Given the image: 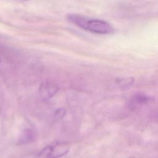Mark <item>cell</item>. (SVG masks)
I'll list each match as a JSON object with an SVG mask.
<instances>
[{
    "mask_svg": "<svg viewBox=\"0 0 158 158\" xmlns=\"http://www.w3.org/2000/svg\"><path fill=\"white\" fill-rule=\"evenodd\" d=\"M70 146L65 142H57L51 145L50 158H59L65 155L69 151Z\"/></svg>",
    "mask_w": 158,
    "mask_h": 158,
    "instance_id": "cell-3",
    "label": "cell"
},
{
    "mask_svg": "<svg viewBox=\"0 0 158 158\" xmlns=\"http://www.w3.org/2000/svg\"><path fill=\"white\" fill-rule=\"evenodd\" d=\"M149 101V98L143 94H138L133 96V102L135 104H142L147 102Z\"/></svg>",
    "mask_w": 158,
    "mask_h": 158,
    "instance_id": "cell-5",
    "label": "cell"
},
{
    "mask_svg": "<svg viewBox=\"0 0 158 158\" xmlns=\"http://www.w3.org/2000/svg\"><path fill=\"white\" fill-rule=\"evenodd\" d=\"M20 1H28L30 0H20Z\"/></svg>",
    "mask_w": 158,
    "mask_h": 158,
    "instance_id": "cell-9",
    "label": "cell"
},
{
    "mask_svg": "<svg viewBox=\"0 0 158 158\" xmlns=\"http://www.w3.org/2000/svg\"><path fill=\"white\" fill-rule=\"evenodd\" d=\"M133 81H134V78L132 77L126 78H120V79H117L116 80V83L120 86H123V87L130 86L133 83Z\"/></svg>",
    "mask_w": 158,
    "mask_h": 158,
    "instance_id": "cell-7",
    "label": "cell"
},
{
    "mask_svg": "<svg viewBox=\"0 0 158 158\" xmlns=\"http://www.w3.org/2000/svg\"><path fill=\"white\" fill-rule=\"evenodd\" d=\"M66 114V110L64 108H60L56 110L54 116L57 119H61Z\"/></svg>",
    "mask_w": 158,
    "mask_h": 158,
    "instance_id": "cell-8",
    "label": "cell"
},
{
    "mask_svg": "<svg viewBox=\"0 0 158 158\" xmlns=\"http://www.w3.org/2000/svg\"><path fill=\"white\" fill-rule=\"evenodd\" d=\"M0 63H1V56H0Z\"/></svg>",
    "mask_w": 158,
    "mask_h": 158,
    "instance_id": "cell-11",
    "label": "cell"
},
{
    "mask_svg": "<svg viewBox=\"0 0 158 158\" xmlns=\"http://www.w3.org/2000/svg\"><path fill=\"white\" fill-rule=\"evenodd\" d=\"M36 138V132L31 128H25L19 136L17 139V145H25L31 143Z\"/></svg>",
    "mask_w": 158,
    "mask_h": 158,
    "instance_id": "cell-4",
    "label": "cell"
},
{
    "mask_svg": "<svg viewBox=\"0 0 158 158\" xmlns=\"http://www.w3.org/2000/svg\"><path fill=\"white\" fill-rule=\"evenodd\" d=\"M59 86L52 81H45L41 83L39 88V94L43 100H48L58 91Z\"/></svg>",
    "mask_w": 158,
    "mask_h": 158,
    "instance_id": "cell-2",
    "label": "cell"
},
{
    "mask_svg": "<svg viewBox=\"0 0 158 158\" xmlns=\"http://www.w3.org/2000/svg\"><path fill=\"white\" fill-rule=\"evenodd\" d=\"M67 20L81 29L93 33L108 35L114 33V28L109 22L98 19L89 18L80 14H70Z\"/></svg>",
    "mask_w": 158,
    "mask_h": 158,
    "instance_id": "cell-1",
    "label": "cell"
},
{
    "mask_svg": "<svg viewBox=\"0 0 158 158\" xmlns=\"http://www.w3.org/2000/svg\"><path fill=\"white\" fill-rule=\"evenodd\" d=\"M128 158H135V157H128Z\"/></svg>",
    "mask_w": 158,
    "mask_h": 158,
    "instance_id": "cell-10",
    "label": "cell"
},
{
    "mask_svg": "<svg viewBox=\"0 0 158 158\" xmlns=\"http://www.w3.org/2000/svg\"><path fill=\"white\" fill-rule=\"evenodd\" d=\"M51 152V145L47 146L43 148L36 156L35 158H50Z\"/></svg>",
    "mask_w": 158,
    "mask_h": 158,
    "instance_id": "cell-6",
    "label": "cell"
}]
</instances>
